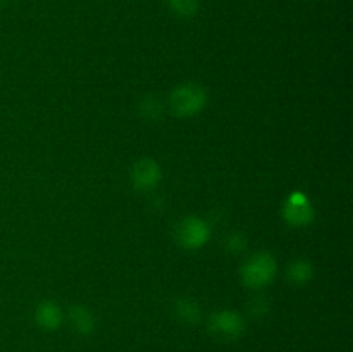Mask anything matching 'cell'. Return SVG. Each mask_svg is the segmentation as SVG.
<instances>
[{"label":"cell","instance_id":"obj_14","mask_svg":"<svg viewBox=\"0 0 353 352\" xmlns=\"http://www.w3.org/2000/svg\"><path fill=\"white\" fill-rule=\"evenodd\" d=\"M268 309L269 306L268 302H265V299H252V302L248 304V313L254 317L262 316V314L268 313Z\"/></svg>","mask_w":353,"mask_h":352},{"label":"cell","instance_id":"obj_5","mask_svg":"<svg viewBox=\"0 0 353 352\" xmlns=\"http://www.w3.org/2000/svg\"><path fill=\"white\" fill-rule=\"evenodd\" d=\"M283 217L292 226H305L314 221V209L305 193L293 192L283 206Z\"/></svg>","mask_w":353,"mask_h":352},{"label":"cell","instance_id":"obj_8","mask_svg":"<svg viewBox=\"0 0 353 352\" xmlns=\"http://www.w3.org/2000/svg\"><path fill=\"white\" fill-rule=\"evenodd\" d=\"M68 320L72 330L79 335H92L95 330V317L85 306L69 307Z\"/></svg>","mask_w":353,"mask_h":352},{"label":"cell","instance_id":"obj_10","mask_svg":"<svg viewBox=\"0 0 353 352\" xmlns=\"http://www.w3.org/2000/svg\"><path fill=\"white\" fill-rule=\"evenodd\" d=\"M286 276H288L290 282L295 283V285H303V283L312 280L314 266L310 264L309 261H303V259L293 261L292 264L288 266V269H286Z\"/></svg>","mask_w":353,"mask_h":352},{"label":"cell","instance_id":"obj_3","mask_svg":"<svg viewBox=\"0 0 353 352\" xmlns=\"http://www.w3.org/2000/svg\"><path fill=\"white\" fill-rule=\"evenodd\" d=\"M174 238L179 247L195 251V248L203 247L209 242L210 228L202 217L188 216L176 224Z\"/></svg>","mask_w":353,"mask_h":352},{"label":"cell","instance_id":"obj_13","mask_svg":"<svg viewBox=\"0 0 353 352\" xmlns=\"http://www.w3.org/2000/svg\"><path fill=\"white\" fill-rule=\"evenodd\" d=\"M247 247V240H245L243 235L233 233L230 238H228V251L233 252V254H238V252L245 251Z\"/></svg>","mask_w":353,"mask_h":352},{"label":"cell","instance_id":"obj_7","mask_svg":"<svg viewBox=\"0 0 353 352\" xmlns=\"http://www.w3.org/2000/svg\"><path fill=\"white\" fill-rule=\"evenodd\" d=\"M62 309L52 300H41L34 309V321L45 331H55L62 324Z\"/></svg>","mask_w":353,"mask_h":352},{"label":"cell","instance_id":"obj_9","mask_svg":"<svg viewBox=\"0 0 353 352\" xmlns=\"http://www.w3.org/2000/svg\"><path fill=\"white\" fill-rule=\"evenodd\" d=\"M174 313L179 320L188 324L199 323L200 317H202V309H200L199 302L195 299H190V297H183V299L176 300Z\"/></svg>","mask_w":353,"mask_h":352},{"label":"cell","instance_id":"obj_6","mask_svg":"<svg viewBox=\"0 0 353 352\" xmlns=\"http://www.w3.org/2000/svg\"><path fill=\"white\" fill-rule=\"evenodd\" d=\"M162 178V169L154 159L143 157L131 168V183L138 192H148L155 188Z\"/></svg>","mask_w":353,"mask_h":352},{"label":"cell","instance_id":"obj_12","mask_svg":"<svg viewBox=\"0 0 353 352\" xmlns=\"http://www.w3.org/2000/svg\"><path fill=\"white\" fill-rule=\"evenodd\" d=\"M140 110H141V116H143L145 119L154 121L162 114V106L155 99L148 97V99H145L143 104L140 106Z\"/></svg>","mask_w":353,"mask_h":352},{"label":"cell","instance_id":"obj_4","mask_svg":"<svg viewBox=\"0 0 353 352\" xmlns=\"http://www.w3.org/2000/svg\"><path fill=\"white\" fill-rule=\"evenodd\" d=\"M207 328H209V333L212 337L219 338V340H236V338H240L243 335L245 320L236 311L224 309L219 311V313H214L209 317Z\"/></svg>","mask_w":353,"mask_h":352},{"label":"cell","instance_id":"obj_11","mask_svg":"<svg viewBox=\"0 0 353 352\" xmlns=\"http://www.w3.org/2000/svg\"><path fill=\"white\" fill-rule=\"evenodd\" d=\"M168 6L176 16L192 17L199 10V0H168Z\"/></svg>","mask_w":353,"mask_h":352},{"label":"cell","instance_id":"obj_1","mask_svg":"<svg viewBox=\"0 0 353 352\" xmlns=\"http://www.w3.org/2000/svg\"><path fill=\"white\" fill-rule=\"evenodd\" d=\"M276 273H278V264H276V259L272 257L268 252H259L254 254L252 257H248L243 262L240 269L241 282L248 289H264L269 283L274 280Z\"/></svg>","mask_w":353,"mask_h":352},{"label":"cell","instance_id":"obj_2","mask_svg":"<svg viewBox=\"0 0 353 352\" xmlns=\"http://www.w3.org/2000/svg\"><path fill=\"white\" fill-rule=\"evenodd\" d=\"M207 104V93L202 86L185 83L176 86L169 97V110L176 117H192L202 113Z\"/></svg>","mask_w":353,"mask_h":352}]
</instances>
